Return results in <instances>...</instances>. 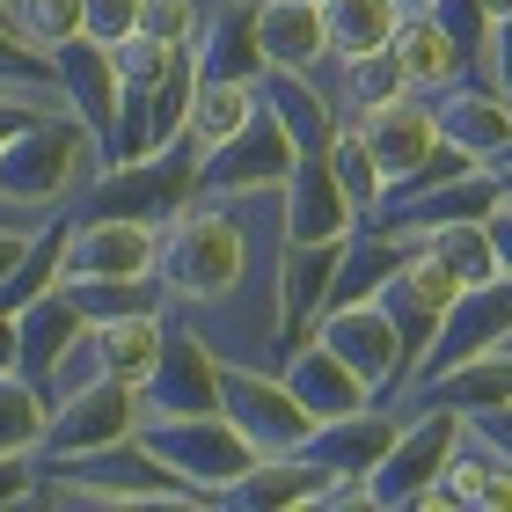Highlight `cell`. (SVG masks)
I'll return each instance as SVG.
<instances>
[{"label":"cell","instance_id":"6da1fadb","mask_svg":"<svg viewBox=\"0 0 512 512\" xmlns=\"http://www.w3.org/2000/svg\"><path fill=\"white\" fill-rule=\"evenodd\" d=\"M110 169L103 132L74 118V110H52V118H30L0 139V198L15 213H44V205L81 198L88 183Z\"/></svg>","mask_w":512,"mask_h":512},{"label":"cell","instance_id":"7a4b0ae2","mask_svg":"<svg viewBox=\"0 0 512 512\" xmlns=\"http://www.w3.org/2000/svg\"><path fill=\"white\" fill-rule=\"evenodd\" d=\"M242 264H249L242 198H191L169 220V235H161L154 278L183 300V308H220V300L242 293Z\"/></svg>","mask_w":512,"mask_h":512},{"label":"cell","instance_id":"3957f363","mask_svg":"<svg viewBox=\"0 0 512 512\" xmlns=\"http://www.w3.org/2000/svg\"><path fill=\"white\" fill-rule=\"evenodd\" d=\"M132 454H147V469H161L169 483H183L191 498H227L256 447L227 425V410H169V417H139Z\"/></svg>","mask_w":512,"mask_h":512},{"label":"cell","instance_id":"277c9868","mask_svg":"<svg viewBox=\"0 0 512 512\" xmlns=\"http://www.w3.org/2000/svg\"><path fill=\"white\" fill-rule=\"evenodd\" d=\"M293 132L286 118L264 103V88H256V110H249V125L235 139H220L213 154L198 161V198H256V191H278V183L293 176Z\"/></svg>","mask_w":512,"mask_h":512},{"label":"cell","instance_id":"5b68a950","mask_svg":"<svg viewBox=\"0 0 512 512\" xmlns=\"http://www.w3.org/2000/svg\"><path fill=\"white\" fill-rule=\"evenodd\" d=\"M132 432H139V388L132 381H88V388L52 403L37 461H96L110 447H125Z\"/></svg>","mask_w":512,"mask_h":512},{"label":"cell","instance_id":"8992f818","mask_svg":"<svg viewBox=\"0 0 512 512\" xmlns=\"http://www.w3.org/2000/svg\"><path fill=\"white\" fill-rule=\"evenodd\" d=\"M454 447H461V410L425 403L403 432L388 439V454L366 469V491H374V505H425V491L447 476Z\"/></svg>","mask_w":512,"mask_h":512},{"label":"cell","instance_id":"52a82bcc","mask_svg":"<svg viewBox=\"0 0 512 512\" xmlns=\"http://www.w3.org/2000/svg\"><path fill=\"white\" fill-rule=\"evenodd\" d=\"M220 410L256 454H293L315 432V417L300 410L286 374H256V366H235V359H220Z\"/></svg>","mask_w":512,"mask_h":512},{"label":"cell","instance_id":"ba28073f","mask_svg":"<svg viewBox=\"0 0 512 512\" xmlns=\"http://www.w3.org/2000/svg\"><path fill=\"white\" fill-rule=\"evenodd\" d=\"M315 337L330 344V352L352 366V374L374 388V395H388L395 381L410 374V344H403V330L388 322V308H381L374 293H366V300H330Z\"/></svg>","mask_w":512,"mask_h":512},{"label":"cell","instance_id":"9c48e42d","mask_svg":"<svg viewBox=\"0 0 512 512\" xmlns=\"http://www.w3.org/2000/svg\"><path fill=\"white\" fill-rule=\"evenodd\" d=\"M161 264V227L132 220V213H88L66 220V249H59V278H139Z\"/></svg>","mask_w":512,"mask_h":512},{"label":"cell","instance_id":"30bf717a","mask_svg":"<svg viewBox=\"0 0 512 512\" xmlns=\"http://www.w3.org/2000/svg\"><path fill=\"white\" fill-rule=\"evenodd\" d=\"M505 337H512V271H498L491 286H461V300L447 308V322H439V337L425 344V359L410 366V388L447 374V366H461V359H483Z\"/></svg>","mask_w":512,"mask_h":512},{"label":"cell","instance_id":"8fae6325","mask_svg":"<svg viewBox=\"0 0 512 512\" xmlns=\"http://www.w3.org/2000/svg\"><path fill=\"white\" fill-rule=\"evenodd\" d=\"M169 410H220V352L205 344L198 322H169L161 366L139 381V417H169Z\"/></svg>","mask_w":512,"mask_h":512},{"label":"cell","instance_id":"7c38bea8","mask_svg":"<svg viewBox=\"0 0 512 512\" xmlns=\"http://www.w3.org/2000/svg\"><path fill=\"white\" fill-rule=\"evenodd\" d=\"M374 300L388 308V322L403 330V344H410V366L425 359V344L439 337V322H447V308L461 300V278L447 271V264H432L425 249H410L403 264H395L381 286H374ZM410 381V374H403Z\"/></svg>","mask_w":512,"mask_h":512},{"label":"cell","instance_id":"4fadbf2b","mask_svg":"<svg viewBox=\"0 0 512 512\" xmlns=\"http://www.w3.org/2000/svg\"><path fill=\"white\" fill-rule=\"evenodd\" d=\"M278 227H286V242H344L352 235V198H344V183H337V169H330V147L322 154H300L293 161V176L278 183Z\"/></svg>","mask_w":512,"mask_h":512},{"label":"cell","instance_id":"5bb4252c","mask_svg":"<svg viewBox=\"0 0 512 512\" xmlns=\"http://www.w3.org/2000/svg\"><path fill=\"white\" fill-rule=\"evenodd\" d=\"M366 132V147H374V169L388 191H403V183H417V169H425V154L439 147V125H432V103L425 96H395L381 110H366V118H352Z\"/></svg>","mask_w":512,"mask_h":512},{"label":"cell","instance_id":"9a60e30c","mask_svg":"<svg viewBox=\"0 0 512 512\" xmlns=\"http://www.w3.org/2000/svg\"><path fill=\"white\" fill-rule=\"evenodd\" d=\"M256 52H264V74H315L330 59L322 0H256Z\"/></svg>","mask_w":512,"mask_h":512},{"label":"cell","instance_id":"2e32d148","mask_svg":"<svg viewBox=\"0 0 512 512\" xmlns=\"http://www.w3.org/2000/svg\"><path fill=\"white\" fill-rule=\"evenodd\" d=\"M395 59H403V81H410V96H439V88H454V81H469V52H461V37L439 22V8H417L395 22Z\"/></svg>","mask_w":512,"mask_h":512},{"label":"cell","instance_id":"e0dca14e","mask_svg":"<svg viewBox=\"0 0 512 512\" xmlns=\"http://www.w3.org/2000/svg\"><path fill=\"white\" fill-rule=\"evenodd\" d=\"M191 52H198V81H264V52H256V0H220V8H205Z\"/></svg>","mask_w":512,"mask_h":512},{"label":"cell","instance_id":"ac0fdd59","mask_svg":"<svg viewBox=\"0 0 512 512\" xmlns=\"http://www.w3.org/2000/svg\"><path fill=\"white\" fill-rule=\"evenodd\" d=\"M52 66H59V88H66V110L74 118H88L103 139H110V125H118V59H110V44H96V37H66L59 52H52Z\"/></svg>","mask_w":512,"mask_h":512},{"label":"cell","instance_id":"d6986e66","mask_svg":"<svg viewBox=\"0 0 512 512\" xmlns=\"http://www.w3.org/2000/svg\"><path fill=\"white\" fill-rule=\"evenodd\" d=\"M286 388L300 395V410L315 417V425H330V417H352V410H366L374 403V388H366L352 366H344L330 344H293V359H286Z\"/></svg>","mask_w":512,"mask_h":512},{"label":"cell","instance_id":"ffe728a7","mask_svg":"<svg viewBox=\"0 0 512 512\" xmlns=\"http://www.w3.org/2000/svg\"><path fill=\"white\" fill-rule=\"evenodd\" d=\"M432 125L439 139H454V147H469L476 161H491L505 139H512V103L498 96V88H469V81H454V88H439V103H432Z\"/></svg>","mask_w":512,"mask_h":512},{"label":"cell","instance_id":"44dd1931","mask_svg":"<svg viewBox=\"0 0 512 512\" xmlns=\"http://www.w3.org/2000/svg\"><path fill=\"white\" fill-rule=\"evenodd\" d=\"M88 344H96V366L110 381H147L161 366V344H169V308H147V315H110V322H88Z\"/></svg>","mask_w":512,"mask_h":512},{"label":"cell","instance_id":"7402d4cb","mask_svg":"<svg viewBox=\"0 0 512 512\" xmlns=\"http://www.w3.org/2000/svg\"><path fill=\"white\" fill-rule=\"evenodd\" d=\"M410 403H439V410H461V417H476L491 403H512V344H491L483 359H461L447 374L417 381Z\"/></svg>","mask_w":512,"mask_h":512},{"label":"cell","instance_id":"603a6c76","mask_svg":"<svg viewBox=\"0 0 512 512\" xmlns=\"http://www.w3.org/2000/svg\"><path fill=\"white\" fill-rule=\"evenodd\" d=\"M344 242H352V235H344ZM344 242H286V264H278V315H286V330H308V322L330 308Z\"/></svg>","mask_w":512,"mask_h":512},{"label":"cell","instance_id":"cb8c5ba5","mask_svg":"<svg viewBox=\"0 0 512 512\" xmlns=\"http://www.w3.org/2000/svg\"><path fill=\"white\" fill-rule=\"evenodd\" d=\"M425 505H498V512H512V461L498 447H483V439H469V425H461V447L447 461V476L425 491Z\"/></svg>","mask_w":512,"mask_h":512},{"label":"cell","instance_id":"d4e9b609","mask_svg":"<svg viewBox=\"0 0 512 512\" xmlns=\"http://www.w3.org/2000/svg\"><path fill=\"white\" fill-rule=\"evenodd\" d=\"M395 432H403V425H395V417H374V403H366V410H352V417L315 425V432H308V454L322 461V469H337V476H366V469L388 454Z\"/></svg>","mask_w":512,"mask_h":512},{"label":"cell","instance_id":"484cf974","mask_svg":"<svg viewBox=\"0 0 512 512\" xmlns=\"http://www.w3.org/2000/svg\"><path fill=\"white\" fill-rule=\"evenodd\" d=\"M15 330H22V374H30V381L44 388V374L59 366V352H66V344H74V337L88 330V315H81L74 300H66V293L52 286L44 300H30V308L15 315Z\"/></svg>","mask_w":512,"mask_h":512},{"label":"cell","instance_id":"4316f807","mask_svg":"<svg viewBox=\"0 0 512 512\" xmlns=\"http://www.w3.org/2000/svg\"><path fill=\"white\" fill-rule=\"evenodd\" d=\"M417 249H425L432 264H447L461 286H491V278L505 271L483 220H439V227H425V235H417Z\"/></svg>","mask_w":512,"mask_h":512},{"label":"cell","instance_id":"83f0119b","mask_svg":"<svg viewBox=\"0 0 512 512\" xmlns=\"http://www.w3.org/2000/svg\"><path fill=\"white\" fill-rule=\"evenodd\" d=\"M403 8L395 0H322V30H330V59H359V52H381L395 37Z\"/></svg>","mask_w":512,"mask_h":512},{"label":"cell","instance_id":"f1b7e54d","mask_svg":"<svg viewBox=\"0 0 512 512\" xmlns=\"http://www.w3.org/2000/svg\"><path fill=\"white\" fill-rule=\"evenodd\" d=\"M256 110V81H198V103H191V125H183V139H191V154L205 161L220 147V139H235L249 125Z\"/></svg>","mask_w":512,"mask_h":512},{"label":"cell","instance_id":"f546056e","mask_svg":"<svg viewBox=\"0 0 512 512\" xmlns=\"http://www.w3.org/2000/svg\"><path fill=\"white\" fill-rule=\"evenodd\" d=\"M44 425H52V395H44L30 374H0V461L44 447Z\"/></svg>","mask_w":512,"mask_h":512},{"label":"cell","instance_id":"4dcf8cb0","mask_svg":"<svg viewBox=\"0 0 512 512\" xmlns=\"http://www.w3.org/2000/svg\"><path fill=\"white\" fill-rule=\"evenodd\" d=\"M59 293L74 300V308H81L88 322H110V315H147V308H161L154 271H139V278H59Z\"/></svg>","mask_w":512,"mask_h":512},{"label":"cell","instance_id":"1f68e13d","mask_svg":"<svg viewBox=\"0 0 512 512\" xmlns=\"http://www.w3.org/2000/svg\"><path fill=\"white\" fill-rule=\"evenodd\" d=\"M330 169H337V183H344V198H352L359 220H374L381 205H388V183H381L374 147H366L359 125H337V132H330Z\"/></svg>","mask_w":512,"mask_h":512},{"label":"cell","instance_id":"d6a6232c","mask_svg":"<svg viewBox=\"0 0 512 512\" xmlns=\"http://www.w3.org/2000/svg\"><path fill=\"white\" fill-rule=\"evenodd\" d=\"M395 96H410V81H403V59H395V44H381V52H359V59H344V118H366V110H381Z\"/></svg>","mask_w":512,"mask_h":512},{"label":"cell","instance_id":"836d02e7","mask_svg":"<svg viewBox=\"0 0 512 512\" xmlns=\"http://www.w3.org/2000/svg\"><path fill=\"white\" fill-rule=\"evenodd\" d=\"M8 22H15L22 44L59 52L66 37H81V0H8Z\"/></svg>","mask_w":512,"mask_h":512},{"label":"cell","instance_id":"e575fe53","mask_svg":"<svg viewBox=\"0 0 512 512\" xmlns=\"http://www.w3.org/2000/svg\"><path fill=\"white\" fill-rule=\"evenodd\" d=\"M469 74H476L483 88H498V96L512 103V15H498L491 30H483V44L469 52Z\"/></svg>","mask_w":512,"mask_h":512},{"label":"cell","instance_id":"d590c367","mask_svg":"<svg viewBox=\"0 0 512 512\" xmlns=\"http://www.w3.org/2000/svg\"><path fill=\"white\" fill-rule=\"evenodd\" d=\"M198 22H205L198 0H147V8H139V30L161 37V44H191V37H198Z\"/></svg>","mask_w":512,"mask_h":512},{"label":"cell","instance_id":"8d00e7d4","mask_svg":"<svg viewBox=\"0 0 512 512\" xmlns=\"http://www.w3.org/2000/svg\"><path fill=\"white\" fill-rule=\"evenodd\" d=\"M139 8H147V0H81V30L96 44H125L139 30Z\"/></svg>","mask_w":512,"mask_h":512},{"label":"cell","instance_id":"74e56055","mask_svg":"<svg viewBox=\"0 0 512 512\" xmlns=\"http://www.w3.org/2000/svg\"><path fill=\"white\" fill-rule=\"evenodd\" d=\"M469 425V439H483V447H498L512 461V403H491V410H476V417H461Z\"/></svg>","mask_w":512,"mask_h":512},{"label":"cell","instance_id":"f35d334b","mask_svg":"<svg viewBox=\"0 0 512 512\" xmlns=\"http://www.w3.org/2000/svg\"><path fill=\"white\" fill-rule=\"evenodd\" d=\"M30 498V454H8L0 461V505H22Z\"/></svg>","mask_w":512,"mask_h":512},{"label":"cell","instance_id":"ab89813d","mask_svg":"<svg viewBox=\"0 0 512 512\" xmlns=\"http://www.w3.org/2000/svg\"><path fill=\"white\" fill-rule=\"evenodd\" d=\"M483 227H491V249H498V264L512 271V205L498 198V205H491V213H483Z\"/></svg>","mask_w":512,"mask_h":512},{"label":"cell","instance_id":"60d3db41","mask_svg":"<svg viewBox=\"0 0 512 512\" xmlns=\"http://www.w3.org/2000/svg\"><path fill=\"white\" fill-rule=\"evenodd\" d=\"M30 242H37V227H0V278L22 264V249H30Z\"/></svg>","mask_w":512,"mask_h":512},{"label":"cell","instance_id":"b9f144b4","mask_svg":"<svg viewBox=\"0 0 512 512\" xmlns=\"http://www.w3.org/2000/svg\"><path fill=\"white\" fill-rule=\"evenodd\" d=\"M0 374H22V330H15V315H0Z\"/></svg>","mask_w":512,"mask_h":512},{"label":"cell","instance_id":"7bdbcfd3","mask_svg":"<svg viewBox=\"0 0 512 512\" xmlns=\"http://www.w3.org/2000/svg\"><path fill=\"white\" fill-rule=\"evenodd\" d=\"M30 118H44L37 103H22V96H0V139H8L15 125H30Z\"/></svg>","mask_w":512,"mask_h":512},{"label":"cell","instance_id":"ee69618b","mask_svg":"<svg viewBox=\"0 0 512 512\" xmlns=\"http://www.w3.org/2000/svg\"><path fill=\"white\" fill-rule=\"evenodd\" d=\"M476 8L491 15V22H498V15H512V0H476Z\"/></svg>","mask_w":512,"mask_h":512},{"label":"cell","instance_id":"f6af8a7d","mask_svg":"<svg viewBox=\"0 0 512 512\" xmlns=\"http://www.w3.org/2000/svg\"><path fill=\"white\" fill-rule=\"evenodd\" d=\"M395 8H403V15H417V8H439V0H395Z\"/></svg>","mask_w":512,"mask_h":512},{"label":"cell","instance_id":"bcb514c9","mask_svg":"<svg viewBox=\"0 0 512 512\" xmlns=\"http://www.w3.org/2000/svg\"><path fill=\"white\" fill-rule=\"evenodd\" d=\"M498 183H505V205H512V176H498Z\"/></svg>","mask_w":512,"mask_h":512}]
</instances>
